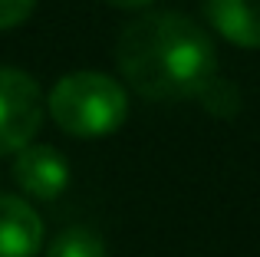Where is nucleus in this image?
I'll return each instance as SVG.
<instances>
[{
	"instance_id": "nucleus-6",
	"label": "nucleus",
	"mask_w": 260,
	"mask_h": 257,
	"mask_svg": "<svg viewBox=\"0 0 260 257\" xmlns=\"http://www.w3.org/2000/svg\"><path fill=\"white\" fill-rule=\"evenodd\" d=\"M208 23L228 43L257 50L260 46V0H208Z\"/></svg>"
},
{
	"instance_id": "nucleus-2",
	"label": "nucleus",
	"mask_w": 260,
	"mask_h": 257,
	"mask_svg": "<svg viewBox=\"0 0 260 257\" xmlns=\"http://www.w3.org/2000/svg\"><path fill=\"white\" fill-rule=\"evenodd\" d=\"M53 122L73 139H102L112 135L128 116V96L119 79L106 73L79 70L63 76L46 99Z\"/></svg>"
},
{
	"instance_id": "nucleus-3",
	"label": "nucleus",
	"mask_w": 260,
	"mask_h": 257,
	"mask_svg": "<svg viewBox=\"0 0 260 257\" xmlns=\"http://www.w3.org/2000/svg\"><path fill=\"white\" fill-rule=\"evenodd\" d=\"M43 89L23 70L0 66V155H17L33 145L43 125Z\"/></svg>"
},
{
	"instance_id": "nucleus-4",
	"label": "nucleus",
	"mask_w": 260,
	"mask_h": 257,
	"mask_svg": "<svg viewBox=\"0 0 260 257\" xmlns=\"http://www.w3.org/2000/svg\"><path fill=\"white\" fill-rule=\"evenodd\" d=\"M13 181L30 198L53 201L70 185V162L53 145H26L13 158Z\"/></svg>"
},
{
	"instance_id": "nucleus-5",
	"label": "nucleus",
	"mask_w": 260,
	"mask_h": 257,
	"mask_svg": "<svg viewBox=\"0 0 260 257\" xmlns=\"http://www.w3.org/2000/svg\"><path fill=\"white\" fill-rule=\"evenodd\" d=\"M43 247V221L17 195H0V257H37Z\"/></svg>"
},
{
	"instance_id": "nucleus-9",
	"label": "nucleus",
	"mask_w": 260,
	"mask_h": 257,
	"mask_svg": "<svg viewBox=\"0 0 260 257\" xmlns=\"http://www.w3.org/2000/svg\"><path fill=\"white\" fill-rule=\"evenodd\" d=\"M109 7H119V10H142V7H148L152 0H106Z\"/></svg>"
},
{
	"instance_id": "nucleus-7",
	"label": "nucleus",
	"mask_w": 260,
	"mask_h": 257,
	"mask_svg": "<svg viewBox=\"0 0 260 257\" xmlns=\"http://www.w3.org/2000/svg\"><path fill=\"white\" fill-rule=\"evenodd\" d=\"M46 257H106V244L92 228L73 224L46 244Z\"/></svg>"
},
{
	"instance_id": "nucleus-1",
	"label": "nucleus",
	"mask_w": 260,
	"mask_h": 257,
	"mask_svg": "<svg viewBox=\"0 0 260 257\" xmlns=\"http://www.w3.org/2000/svg\"><path fill=\"white\" fill-rule=\"evenodd\" d=\"M115 59L125 83L155 103L201 96L217 73V50L204 26L172 10L135 17L119 33Z\"/></svg>"
},
{
	"instance_id": "nucleus-8",
	"label": "nucleus",
	"mask_w": 260,
	"mask_h": 257,
	"mask_svg": "<svg viewBox=\"0 0 260 257\" xmlns=\"http://www.w3.org/2000/svg\"><path fill=\"white\" fill-rule=\"evenodd\" d=\"M37 0H0V30H13L33 13Z\"/></svg>"
}]
</instances>
